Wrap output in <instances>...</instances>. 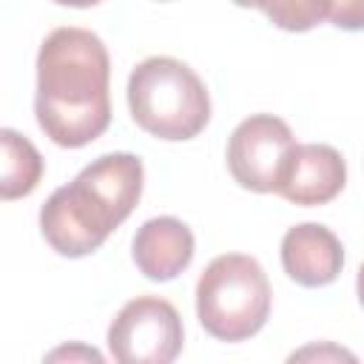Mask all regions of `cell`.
<instances>
[{"label": "cell", "mask_w": 364, "mask_h": 364, "mask_svg": "<svg viewBox=\"0 0 364 364\" xmlns=\"http://www.w3.org/2000/svg\"><path fill=\"white\" fill-rule=\"evenodd\" d=\"M196 242L191 228L176 216H154L139 225L131 242L136 270L151 282H171L193 262Z\"/></svg>", "instance_id": "8"}, {"label": "cell", "mask_w": 364, "mask_h": 364, "mask_svg": "<svg viewBox=\"0 0 364 364\" xmlns=\"http://www.w3.org/2000/svg\"><path fill=\"white\" fill-rule=\"evenodd\" d=\"M282 267L301 287H324L338 279L344 267V247L330 228L301 222L282 239Z\"/></svg>", "instance_id": "9"}, {"label": "cell", "mask_w": 364, "mask_h": 364, "mask_svg": "<svg viewBox=\"0 0 364 364\" xmlns=\"http://www.w3.org/2000/svg\"><path fill=\"white\" fill-rule=\"evenodd\" d=\"M111 57L105 43L77 26L54 28L37 51L34 117L60 148H82L111 125Z\"/></svg>", "instance_id": "1"}, {"label": "cell", "mask_w": 364, "mask_h": 364, "mask_svg": "<svg viewBox=\"0 0 364 364\" xmlns=\"http://www.w3.org/2000/svg\"><path fill=\"white\" fill-rule=\"evenodd\" d=\"M117 228L119 225L77 179L57 188L40 208V233L51 250L65 259L94 253Z\"/></svg>", "instance_id": "6"}, {"label": "cell", "mask_w": 364, "mask_h": 364, "mask_svg": "<svg viewBox=\"0 0 364 364\" xmlns=\"http://www.w3.org/2000/svg\"><path fill=\"white\" fill-rule=\"evenodd\" d=\"M355 293H358V301H361V307H364V262H361L358 276H355Z\"/></svg>", "instance_id": "17"}, {"label": "cell", "mask_w": 364, "mask_h": 364, "mask_svg": "<svg viewBox=\"0 0 364 364\" xmlns=\"http://www.w3.org/2000/svg\"><path fill=\"white\" fill-rule=\"evenodd\" d=\"M57 6H71V9H88V6H97L102 0H54Z\"/></svg>", "instance_id": "16"}, {"label": "cell", "mask_w": 364, "mask_h": 364, "mask_svg": "<svg viewBox=\"0 0 364 364\" xmlns=\"http://www.w3.org/2000/svg\"><path fill=\"white\" fill-rule=\"evenodd\" d=\"M134 122L165 142H185L210 122V94L199 74L176 57H148L128 77Z\"/></svg>", "instance_id": "2"}, {"label": "cell", "mask_w": 364, "mask_h": 364, "mask_svg": "<svg viewBox=\"0 0 364 364\" xmlns=\"http://www.w3.org/2000/svg\"><path fill=\"white\" fill-rule=\"evenodd\" d=\"M46 361H102V355L94 350V347H85V344H65V347H57L46 355Z\"/></svg>", "instance_id": "14"}, {"label": "cell", "mask_w": 364, "mask_h": 364, "mask_svg": "<svg viewBox=\"0 0 364 364\" xmlns=\"http://www.w3.org/2000/svg\"><path fill=\"white\" fill-rule=\"evenodd\" d=\"M296 145L290 125L273 114L242 119L228 139V171L253 193H276L284 162Z\"/></svg>", "instance_id": "5"}, {"label": "cell", "mask_w": 364, "mask_h": 364, "mask_svg": "<svg viewBox=\"0 0 364 364\" xmlns=\"http://www.w3.org/2000/svg\"><path fill=\"white\" fill-rule=\"evenodd\" d=\"M256 9L282 31H310L327 20L330 0H256Z\"/></svg>", "instance_id": "12"}, {"label": "cell", "mask_w": 364, "mask_h": 364, "mask_svg": "<svg viewBox=\"0 0 364 364\" xmlns=\"http://www.w3.org/2000/svg\"><path fill=\"white\" fill-rule=\"evenodd\" d=\"M327 23L344 31H364V0H330Z\"/></svg>", "instance_id": "13"}, {"label": "cell", "mask_w": 364, "mask_h": 364, "mask_svg": "<svg viewBox=\"0 0 364 364\" xmlns=\"http://www.w3.org/2000/svg\"><path fill=\"white\" fill-rule=\"evenodd\" d=\"M236 6H242V9H256V0H233Z\"/></svg>", "instance_id": "18"}, {"label": "cell", "mask_w": 364, "mask_h": 364, "mask_svg": "<svg viewBox=\"0 0 364 364\" xmlns=\"http://www.w3.org/2000/svg\"><path fill=\"white\" fill-rule=\"evenodd\" d=\"M347 182L344 156L324 142H296L284 171L279 176L276 193L293 205L316 208L333 202Z\"/></svg>", "instance_id": "7"}, {"label": "cell", "mask_w": 364, "mask_h": 364, "mask_svg": "<svg viewBox=\"0 0 364 364\" xmlns=\"http://www.w3.org/2000/svg\"><path fill=\"white\" fill-rule=\"evenodd\" d=\"M270 299L267 273L253 256L222 253L196 282V318L219 341H245L264 327Z\"/></svg>", "instance_id": "3"}, {"label": "cell", "mask_w": 364, "mask_h": 364, "mask_svg": "<svg viewBox=\"0 0 364 364\" xmlns=\"http://www.w3.org/2000/svg\"><path fill=\"white\" fill-rule=\"evenodd\" d=\"M0 145H3V171H0V196L6 202L28 196L40 179H43V156L34 148V142L14 128L0 131Z\"/></svg>", "instance_id": "11"}, {"label": "cell", "mask_w": 364, "mask_h": 364, "mask_svg": "<svg viewBox=\"0 0 364 364\" xmlns=\"http://www.w3.org/2000/svg\"><path fill=\"white\" fill-rule=\"evenodd\" d=\"M185 344L176 307L159 296H136L114 316L108 350L119 364H171Z\"/></svg>", "instance_id": "4"}, {"label": "cell", "mask_w": 364, "mask_h": 364, "mask_svg": "<svg viewBox=\"0 0 364 364\" xmlns=\"http://www.w3.org/2000/svg\"><path fill=\"white\" fill-rule=\"evenodd\" d=\"M74 179L108 210V216L117 225H122L142 196L145 168L136 154L117 151V154H102L91 165H85Z\"/></svg>", "instance_id": "10"}, {"label": "cell", "mask_w": 364, "mask_h": 364, "mask_svg": "<svg viewBox=\"0 0 364 364\" xmlns=\"http://www.w3.org/2000/svg\"><path fill=\"white\" fill-rule=\"evenodd\" d=\"M293 361L296 358H347V361H355V355L353 353H347V350H341V347H333V344H321V347H304V350H299V353H293L290 355Z\"/></svg>", "instance_id": "15"}]
</instances>
